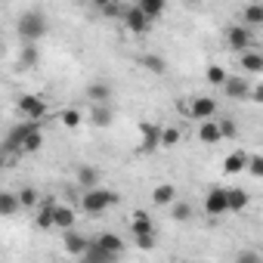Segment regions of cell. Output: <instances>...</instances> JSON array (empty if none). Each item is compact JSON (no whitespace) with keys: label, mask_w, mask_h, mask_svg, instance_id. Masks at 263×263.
Returning <instances> with one entry per match:
<instances>
[{"label":"cell","mask_w":263,"mask_h":263,"mask_svg":"<svg viewBox=\"0 0 263 263\" xmlns=\"http://www.w3.org/2000/svg\"><path fill=\"white\" fill-rule=\"evenodd\" d=\"M0 171H4V155H0Z\"/></svg>","instance_id":"40"},{"label":"cell","mask_w":263,"mask_h":263,"mask_svg":"<svg viewBox=\"0 0 263 263\" xmlns=\"http://www.w3.org/2000/svg\"><path fill=\"white\" fill-rule=\"evenodd\" d=\"M62 245H65V254H71V257H84V251L90 248V238H84V235H78V232H62Z\"/></svg>","instance_id":"11"},{"label":"cell","mask_w":263,"mask_h":263,"mask_svg":"<svg viewBox=\"0 0 263 263\" xmlns=\"http://www.w3.org/2000/svg\"><path fill=\"white\" fill-rule=\"evenodd\" d=\"M183 111L192 118V121H214L217 118V99L214 96H195L189 105H183Z\"/></svg>","instance_id":"3"},{"label":"cell","mask_w":263,"mask_h":263,"mask_svg":"<svg viewBox=\"0 0 263 263\" xmlns=\"http://www.w3.org/2000/svg\"><path fill=\"white\" fill-rule=\"evenodd\" d=\"M37 59H41L37 44H25L22 47V65H37Z\"/></svg>","instance_id":"33"},{"label":"cell","mask_w":263,"mask_h":263,"mask_svg":"<svg viewBox=\"0 0 263 263\" xmlns=\"http://www.w3.org/2000/svg\"><path fill=\"white\" fill-rule=\"evenodd\" d=\"M93 245H96V248H102V251H108V254H115V257L124 251V238H121V235H115V232H102Z\"/></svg>","instance_id":"15"},{"label":"cell","mask_w":263,"mask_h":263,"mask_svg":"<svg viewBox=\"0 0 263 263\" xmlns=\"http://www.w3.org/2000/svg\"><path fill=\"white\" fill-rule=\"evenodd\" d=\"M140 62H143V65H146V68H149L152 74H164V68H167V62H164L161 56H152V53H146V56H143Z\"/></svg>","instance_id":"29"},{"label":"cell","mask_w":263,"mask_h":263,"mask_svg":"<svg viewBox=\"0 0 263 263\" xmlns=\"http://www.w3.org/2000/svg\"><path fill=\"white\" fill-rule=\"evenodd\" d=\"M121 19H124V28H127L130 34H146V31L152 28V22H149V19H146L137 7H127Z\"/></svg>","instance_id":"7"},{"label":"cell","mask_w":263,"mask_h":263,"mask_svg":"<svg viewBox=\"0 0 263 263\" xmlns=\"http://www.w3.org/2000/svg\"><path fill=\"white\" fill-rule=\"evenodd\" d=\"M78 183H81V189H84V192L96 189V183H99V171H96V167H90V164H84V167L78 171Z\"/></svg>","instance_id":"24"},{"label":"cell","mask_w":263,"mask_h":263,"mask_svg":"<svg viewBox=\"0 0 263 263\" xmlns=\"http://www.w3.org/2000/svg\"><path fill=\"white\" fill-rule=\"evenodd\" d=\"M204 211H208L211 217H220V214H226V189L214 186V189L204 195Z\"/></svg>","instance_id":"10"},{"label":"cell","mask_w":263,"mask_h":263,"mask_svg":"<svg viewBox=\"0 0 263 263\" xmlns=\"http://www.w3.org/2000/svg\"><path fill=\"white\" fill-rule=\"evenodd\" d=\"M251 195L245 189H226V211H245Z\"/></svg>","instance_id":"19"},{"label":"cell","mask_w":263,"mask_h":263,"mask_svg":"<svg viewBox=\"0 0 263 263\" xmlns=\"http://www.w3.org/2000/svg\"><path fill=\"white\" fill-rule=\"evenodd\" d=\"M223 93H226L229 99H248L251 84H248V78H241V74H229L226 84H223Z\"/></svg>","instance_id":"8"},{"label":"cell","mask_w":263,"mask_h":263,"mask_svg":"<svg viewBox=\"0 0 263 263\" xmlns=\"http://www.w3.org/2000/svg\"><path fill=\"white\" fill-rule=\"evenodd\" d=\"M53 226H59L62 232H68L74 226V211L68 204H53Z\"/></svg>","instance_id":"13"},{"label":"cell","mask_w":263,"mask_h":263,"mask_svg":"<svg viewBox=\"0 0 263 263\" xmlns=\"http://www.w3.org/2000/svg\"><path fill=\"white\" fill-rule=\"evenodd\" d=\"M158 143H161V146H177V143H180V130H177V127H161Z\"/></svg>","instance_id":"32"},{"label":"cell","mask_w":263,"mask_h":263,"mask_svg":"<svg viewBox=\"0 0 263 263\" xmlns=\"http://www.w3.org/2000/svg\"><path fill=\"white\" fill-rule=\"evenodd\" d=\"M130 232H134V235H152V232H155L152 217H149L146 211H137L134 217H130Z\"/></svg>","instance_id":"14"},{"label":"cell","mask_w":263,"mask_h":263,"mask_svg":"<svg viewBox=\"0 0 263 263\" xmlns=\"http://www.w3.org/2000/svg\"><path fill=\"white\" fill-rule=\"evenodd\" d=\"M137 10L152 22V19H158V16H164V0H140L137 4Z\"/></svg>","instance_id":"23"},{"label":"cell","mask_w":263,"mask_h":263,"mask_svg":"<svg viewBox=\"0 0 263 263\" xmlns=\"http://www.w3.org/2000/svg\"><path fill=\"white\" fill-rule=\"evenodd\" d=\"M245 171H248L251 177H263V158H260V155H251L248 164H245Z\"/></svg>","instance_id":"35"},{"label":"cell","mask_w":263,"mask_h":263,"mask_svg":"<svg viewBox=\"0 0 263 263\" xmlns=\"http://www.w3.org/2000/svg\"><path fill=\"white\" fill-rule=\"evenodd\" d=\"M204 78H208V84H214V87H223L229 74H226V68H223V65H211V68L204 71Z\"/></svg>","instance_id":"30"},{"label":"cell","mask_w":263,"mask_h":263,"mask_svg":"<svg viewBox=\"0 0 263 263\" xmlns=\"http://www.w3.org/2000/svg\"><path fill=\"white\" fill-rule=\"evenodd\" d=\"M245 164H248V152L235 149V152H229V155H226L223 171H226V174H241V171H245Z\"/></svg>","instance_id":"18"},{"label":"cell","mask_w":263,"mask_h":263,"mask_svg":"<svg viewBox=\"0 0 263 263\" xmlns=\"http://www.w3.org/2000/svg\"><path fill=\"white\" fill-rule=\"evenodd\" d=\"M16 198H19V208H34L37 204V192L28 186V189H22V192H16Z\"/></svg>","instance_id":"34"},{"label":"cell","mask_w":263,"mask_h":263,"mask_svg":"<svg viewBox=\"0 0 263 263\" xmlns=\"http://www.w3.org/2000/svg\"><path fill=\"white\" fill-rule=\"evenodd\" d=\"M16 28H19V34H22L25 44H37L47 34V19H44L41 10H28V13H22V19H19Z\"/></svg>","instance_id":"1"},{"label":"cell","mask_w":263,"mask_h":263,"mask_svg":"<svg viewBox=\"0 0 263 263\" xmlns=\"http://www.w3.org/2000/svg\"><path fill=\"white\" fill-rule=\"evenodd\" d=\"M34 226L37 229H53V204H44L34 217Z\"/></svg>","instance_id":"31"},{"label":"cell","mask_w":263,"mask_h":263,"mask_svg":"<svg viewBox=\"0 0 263 263\" xmlns=\"http://www.w3.org/2000/svg\"><path fill=\"white\" fill-rule=\"evenodd\" d=\"M238 62H241V68H245L248 74H260V71H263V53L248 50V53H241V56H238Z\"/></svg>","instance_id":"16"},{"label":"cell","mask_w":263,"mask_h":263,"mask_svg":"<svg viewBox=\"0 0 263 263\" xmlns=\"http://www.w3.org/2000/svg\"><path fill=\"white\" fill-rule=\"evenodd\" d=\"M59 118H62L65 127H78V124H81V111H78V108H65Z\"/></svg>","instance_id":"36"},{"label":"cell","mask_w":263,"mask_h":263,"mask_svg":"<svg viewBox=\"0 0 263 263\" xmlns=\"http://www.w3.org/2000/svg\"><path fill=\"white\" fill-rule=\"evenodd\" d=\"M198 140H201L204 146H217V143H220V127H217V121H204V124L198 127Z\"/></svg>","instance_id":"20"},{"label":"cell","mask_w":263,"mask_h":263,"mask_svg":"<svg viewBox=\"0 0 263 263\" xmlns=\"http://www.w3.org/2000/svg\"><path fill=\"white\" fill-rule=\"evenodd\" d=\"M171 208H174V211H171V214H174V223H189V220H192V204H189V201H174Z\"/></svg>","instance_id":"26"},{"label":"cell","mask_w":263,"mask_h":263,"mask_svg":"<svg viewBox=\"0 0 263 263\" xmlns=\"http://www.w3.org/2000/svg\"><path fill=\"white\" fill-rule=\"evenodd\" d=\"M251 25H263V7L260 4L245 7V28H251Z\"/></svg>","instance_id":"27"},{"label":"cell","mask_w":263,"mask_h":263,"mask_svg":"<svg viewBox=\"0 0 263 263\" xmlns=\"http://www.w3.org/2000/svg\"><path fill=\"white\" fill-rule=\"evenodd\" d=\"M235 263H263V260H260L257 251H241V254L235 257Z\"/></svg>","instance_id":"39"},{"label":"cell","mask_w":263,"mask_h":263,"mask_svg":"<svg viewBox=\"0 0 263 263\" xmlns=\"http://www.w3.org/2000/svg\"><path fill=\"white\" fill-rule=\"evenodd\" d=\"M111 121H115L111 105H93V108H90V124H93V127H108Z\"/></svg>","instance_id":"17"},{"label":"cell","mask_w":263,"mask_h":263,"mask_svg":"<svg viewBox=\"0 0 263 263\" xmlns=\"http://www.w3.org/2000/svg\"><path fill=\"white\" fill-rule=\"evenodd\" d=\"M124 10H127V7H121V4H102V13H105V16H111V19H121V16H124Z\"/></svg>","instance_id":"38"},{"label":"cell","mask_w":263,"mask_h":263,"mask_svg":"<svg viewBox=\"0 0 263 263\" xmlns=\"http://www.w3.org/2000/svg\"><path fill=\"white\" fill-rule=\"evenodd\" d=\"M16 108H19L28 121H44V115H47V99L37 96V93H25V96L16 99Z\"/></svg>","instance_id":"4"},{"label":"cell","mask_w":263,"mask_h":263,"mask_svg":"<svg viewBox=\"0 0 263 263\" xmlns=\"http://www.w3.org/2000/svg\"><path fill=\"white\" fill-rule=\"evenodd\" d=\"M87 99H90L93 105H108V99H111V84H105V81L90 84V87H87Z\"/></svg>","instance_id":"12"},{"label":"cell","mask_w":263,"mask_h":263,"mask_svg":"<svg viewBox=\"0 0 263 263\" xmlns=\"http://www.w3.org/2000/svg\"><path fill=\"white\" fill-rule=\"evenodd\" d=\"M111 204H118V192H108V189H99V186L90 189V192H84V198H81V208L87 214H102Z\"/></svg>","instance_id":"2"},{"label":"cell","mask_w":263,"mask_h":263,"mask_svg":"<svg viewBox=\"0 0 263 263\" xmlns=\"http://www.w3.org/2000/svg\"><path fill=\"white\" fill-rule=\"evenodd\" d=\"M134 241H137L140 251H152V248H155V232H152V235H134Z\"/></svg>","instance_id":"37"},{"label":"cell","mask_w":263,"mask_h":263,"mask_svg":"<svg viewBox=\"0 0 263 263\" xmlns=\"http://www.w3.org/2000/svg\"><path fill=\"white\" fill-rule=\"evenodd\" d=\"M140 134H143V143L137 146V152H143V155H152L161 143H158V137H161V127H155L152 121H143L140 124Z\"/></svg>","instance_id":"6"},{"label":"cell","mask_w":263,"mask_h":263,"mask_svg":"<svg viewBox=\"0 0 263 263\" xmlns=\"http://www.w3.org/2000/svg\"><path fill=\"white\" fill-rule=\"evenodd\" d=\"M41 149H44V134H41V124L34 121L31 130L25 134V140H22V146H19V155H34Z\"/></svg>","instance_id":"9"},{"label":"cell","mask_w":263,"mask_h":263,"mask_svg":"<svg viewBox=\"0 0 263 263\" xmlns=\"http://www.w3.org/2000/svg\"><path fill=\"white\" fill-rule=\"evenodd\" d=\"M217 127H220V140H235V137H238V124H235L232 118L217 121Z\"/></svg>","instance_id":"28"},{"label":"cell","mask_w":263,"mask_h":263,"mask_svg":"<svg viewBox=\"0 0 263 263\" xmlns=\"http://www.w3.org/2000/svg\"><path fill=\"white\" fill-rule=\"evenodd\" d=\"M251 28H245V25H232L229 31H226V44H229V50H235L238 56L241 53H248L251 50Z\"/></svg>","instance_id":"5"},{"label":"cell","mask_w":263,"mask_h":263,"mask_svg":"<svg viewBox=\"0 0 263 263\" xmlns=\"http://www.w3.org/2000/svg\"><path fill=\"white\" fill-rule=\"evenodd\" d=\"M16 211H19L16 192H0V217H13Z\"/></svg>","instance_id":"25"},{"label":"cell","mask_w":263,"mask_h":263,"mask_svg":"<svg viewBox=\"0 0 263 263\" xmlns=\"http://www.w3.org/2000/svg\"><path fill=\"white\" fill-rule=\"evenodd\" d=\"M152 201H155L158 208H164V204H174V201H177V189H174L171 183H161V186H155V192H152Z\"/></svg>","instance_id":"21"},{"label":"cell","mask_w":263,"mask_h":263,"mask_svg":"<svg viewBox=\"0 0 263 263\" xmlns=\"http://www.w3.org/2000/svg\"><path fill=\"white\" fill-rule=\"evenodd\" d=\"M84 263H115L118 257L115 254H108V251H102V248H96L93 241H90V248L84 251V257H81Z\"/></svg>","instance_id":"22"}]
</instances>
